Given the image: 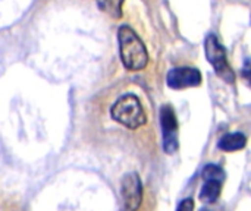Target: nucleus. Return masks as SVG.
Instances as JSON below:
<instances>
[{"mask_svg":"<svg viewBox=\"0 0 251 211\" xmlns=\"http://www.w3.org/2000/svg\"><path fill=\"white\" fill-rule=\"evenodd\" d=\"M118 41L121 60L128 70H141L147 66L149 53L146 50V46L131 26H119Z\"/></svg>","mask_w":251,"mask_h":211,"instance_id":"nucleus-1","label":"nucleus"},{"mask_svg":"<svg viewBox=\"0 0 251 211\" xmlns=\"http://www.w3.org/2000/svg\"><path fill=\"white\" fill-rule=\"evenodd\" d=\"M110 113H112V117L118 123H121L129 129H137V128L146 125V122H147L144 109H143L138 97L134 94H125V95L119 97L116 100V103L112 106Z\"/></svg>","mask_w":251,"mask_h":211,"instance_id":"nucleus-2","label":"nucleus"},{"mask_svg":"<svg viewBox=\"0 0 251 211\" xmlns=\"http://www.w3.org/2000/svg\"><path fill=\"white\" fill-rule=\"evenodd\" d=\"M122 211H137L143 200V185L137 173H128L121 185Z\"/></svg>","mask_w":251,"mask_h":211,"instance_id":"nucleus-4","label":"nucleus"},{"mask_svg":"<svg viewBox=\"0 0 251 211\" xmlns=\"http://www.w3.org/2000/svg\"><path fill=\"white\" fill-rule=\"evenodd\" d=\"M203 211H207V210H203Z\"/></svg>","mask_w":251,"mask_h":211,"instance_id":"nucleus-12","label":"nucleus"},{"mask_svg":"<svg viewBox=\"0 0 251 211\" xmlns=\"http://www.w3.org/2000/svg\"><path fill=\"white\" fill-rule=\"evenodd\" d=\"M99 9L113 19H119L122 16L124 0H96Z\"/></svg>","mask_w":251,"mask_h":211,"instance_id":"nucleus-9","label":"nucleus"},{"mask_svg":"<svg viewBox=\"0 0 251 211\" xmlns=\"http://www.w3.org/2000/svg\"><path fill=\"white\" fill-rule=\"evenodd\" d=\"M166 82L174 90L199 87L201 84V73L194 68H175L169 70Z\"/></svg>","mask_w":251,"mask_h":211,"instance_id":"nucleus-6","label":"nucleus"},{"mask_svg":"<svg viewBox=\"0 0 251 211\" xmlns=\"http://www.w3.org/2000/svg\"><path fill=\"white\" fill-rule=\"evenodd\" d=\"M203 178L206 181H218V182H222L225 179V172L222 170V167H219L216 164H209L203 170Z\"/></svg>","mask_w":251,"mask_h":211,"instance_id":"nucleus-10","label":"nucleus"},{"mask_svg":"<svg viewBox=\"0 0 251 211\" xmlns=\"http://www.w3.org/2000/svg\"><path fill=\"white\" fill-rule=\"evenodd\" d=\"M221 191H222V182H218V181H206V184L203 185L201 192H200V200L203 203L212 204V203H215L219 198Z\"/></svg>","mask_w":251,"mask_h":211,"instance_id":"nucleus-8","label":"nucleus"},{"mask_svg":"<svg viewBox=\"0 0 251 211\" xmlns=\"http://www.w3.org/2000/svg\"><path fill=\"white\" fill-rule=\"evenodd\" d=\"M194 210V201L191 198H187L184 200L179 206H178V210L176 211H193Z\"/></svg>","mask_w":251,"mask_h":211,"instance_id":"nucleus-11","label":"nucleus"},{"mask_svg":"<svg viewBox=\"0 0 251 211\" xmlns=\"http://www.w3.org/2000/svg\"><path fill=\"white\" fill-rule=\"evenodd\" d=\"M246 144H247L246 135L241 132H234V134H228V135L221 138L219 148L229 153V151H238V150L244 148Z\"/></svg>","mask_w":251,"mask_h":211,"instance_id":"nucleus-7","label":"nucleus"},{"mask_svg":"<svg viewBox=\"0 0 251 211\" xmlns=\"http://www.w3.org/2000/svg\"><path fill=\"white\" fill-rule=\"evenodd\" d=\"M204 50H206V56L207 60L210 62V65L213 66L216 75L219 78H222L225 82L232 84L235 81V75L234 70L231 69L228 59H226V51L224 48V46L219 43L218 37L215 34L207 35L206 43H204Z\"/></svg>","mask_w":251,"mask_h":211,"instance_id":"nucleus-3","label":"nucleus"},{"mask_svg":"<svg viewBox=\"0 0 251 211\" xmlns=\"http://www.w3.org/2000/svg\"><path fill=\"white\" fill-rule=\"evenodd\" d=\"M160 123L163 134V148L168 154H172L178 150V120L174 109L169 104H165L160 109Z\"/></svg>","mask_w":251,"mask_h":211,"instance_id":"nucleus-5","label":"nucleus"}]
</instances>
